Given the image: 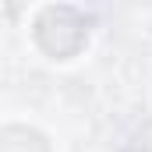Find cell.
<instances>
[{"mask_svg":"<svg viewBox=\"0 0 152 152\" xmlns=\"http://www.w3.org/2000/svg\"><path fill=\"white\" fill-rule=\"evenodd\" d=\"M32 36H36V46L50 60H71L88 42V21L71 4H50L36 14Z\"/></svg>","mask_w":152,"mask_h":152,"instance_id":"obj_1","label":"cell"},{"mask_svg":"<svg viewBox=\"0 0 152 152\" xmlns=\"http://www.w3.org/2000/svg\"><path fill=\"white\" fill-rule=\"evenodd\" d=\"M0 152H53L46 134L25 124H7L0 131Z\"/></svg>","mask_w":152,"mask_h":152,"instance_id":"obj_2","label":"cell"}]
</instances>
